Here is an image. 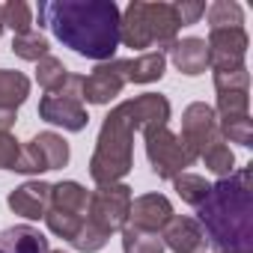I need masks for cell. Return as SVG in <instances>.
Segmentation results:
<instances>
[{"instance_id": "f1b7e54d", "label": "cell", "mask_w": 253, "mask_h": 253, "mask_svg": "<svg viewBox=\"0 0 253 253\" xmlns=\"http://www.w3.org/2000/svg\"><path fill=\"white\" fill-rule=\"evenodd\" d=\"M107 232L104 229H98L95 223H89V220H84V226L78 229V235L72 238V247L75 250H84V253H95V250H101L104 244H107Z\"/></svg>"}, {"instance_id": "ffe728a7", "label": "cell", "mask_w": 253, "mask_h": 253, "mask_svg": "<svg viewBox=\"0 0 253 253\" xmlns=\"http://www.w3.org/2000/svg\"><path fill=\"white\" fill-rule=\"evenodd\" d=\"M122 250L125 253H164V241H161V232L122 226Z\"/></svg>"}, {"instance_id": "d6a6232c", "label": "cell", "mask_w": 253, "mask_h": 253, "mask_svg": "<svg viewBox=\"0 0 253 253\" xmlns=\"http://www.w3.org/2000/svg\"><path fill=\"white\" fill-rule=\"evenodd\" d=\"M0 33H3V18H0Z\"/></svg>"}, {"instance_id": "603a6c76", "label": "cell", "mask_w": 253, "mask_h": 253, "mask_svg": "<svg viewBox=\"0 0 253 253\" xmlns=\"http://www.w3.org/2000/svg\"><path fill=\"white\" fill-rule=\"evenodd\" d=\"M72 72L63 66V60H57V57H42L39 60V66H36V81H39V86L45 89V92H54V89H60L63 84H66V78H69Z\"/></svg>"}, {"instance_id": "4316f807", "label": "cell", "mask_w": 253, "mask_h": 253, "mask_svg": "<svg viewBox=\"0 0 253 253\" xmlns=\"http://www.w3.org/2000/svg\"><path fill=\"white\" fill-rule=\"evenodd\" d=\"M200 158H203L206 167H209L214 176H220V179H226V176L235 170V155H232V149L226 146V140H217V143L209 146Z\"/></svg>"}, {"instance_id": "8fae6325", "label": "cell", "mask_w": 253, "mask_h": 253, "mask_svg": "<svg viewBox=\"0 0 253 253\" xmlns=\"http://www.w3.org/2000/svg\"><path fill=\"white\" fill-rule=\"evenodd\" d=\"M170 217H173V206L164 194H143V197L131 200L125 226L143 229V232H161L170 223Z\"/></svg>"}, {"instance_id": "ac0fdd59", "label": "cell", "mask_w": 253, "mask_h": 253, "mask_svg": "<svg viewBox=\"0 0 253 253\" xmlns=\"http://www.w3.org/2000/svg\"><path fill=\"white\" fill-rule=\"evenodd\" d=\"M86 206H89V191L84 185H78V182H57V185H51V209L86 217Z\"/></svg>"}, {"instance_id": "5b68a950", "label": "cell", "mask_w": 253, "mask_h": 253, "mask_svg": "<svg viewBox=\"0 0 253 253\" xmlns=\"http://www.w3.org/2000/svg\"><path fill=\"white\" fill-rule=\"evenodd\" d=\"M143 137H146V158L158 179H176L179 173H185V167L197 161V152L179 134H173L167 125L143 131Z\"/></svg>"}, {"instance_id": "44dd1931", "label": "cell", "mask_w": 253, "mask_h": 253, "mask_svg": "<svg viewBox=\"0 0 253 253\" xmlns=\"http://www.w3.org/2000/svg\"><path fill=\"white\" fill-rule=\"evenodd\" d=\"M209 24L211 30H226V27H241L244 24V12L235 0H214L211 6H206Z\"/></svg>"}, {"instance_id": "7a4b0ae2", "label": "cell", "mask_w": 253, "mask_h": 253, "mask_svg": "<svg viewBox=\"0 0 253 253\" xmlns=\"http://www.w3.org/2000/svg\"><path fill=\"white\" fill-rule=\"evenodd\" d=\"M170 119V101L158 92H143L122 101L107 113L98 131V146L89 161V176L95 185H113L134 167V131L161 128Z\"/></svg>"}, {"instance_id": "e0dca14e", "label": "cell", "mask_w": 253, "mask_h": 253, "mask_svg": "<svg viewBox=\"0 0 253 253\" xmlns=\"http://www.w3.org/2000/svg\"><path fill=\"white\" fill-rule=\"evenodd\" d=\"M116 63H119V72H122L125 84H152V81H161L164 66H167V57L161 51H146L140 57L116 60Z\"/></svg>"}, {"instance_id": "1f68e13d", "label": "cell", "mask_w": 253, "mask_h": 253, "mask_svg": "<svg viewBox=\"0 0 253 253\" xmlns=\"http://www.w3.org/2000/svg\"><path fill=\"white\" fill-rule=\"evenodd\" d=\"M18 152H21L18 140L9 131H0V170H12L18 161Z\"/></svg>"}, {"instance_id": "83f0119b", "label": "cell", "mask_w": 253, "mask_h": 253, "mask_svg": "<svg viewBox=\"0 0 253 253\" xmlns=\"http://www.w3.org/2000/svg\"><path fill=\"white\" fill-rule=\"evenodd\" d=\"M247 89H238V92H217V110L214 116L217 119H232V116H244L247 113Z\"/></svg>"}, {"instance_id": "cb8c5ba5", "label": "cell", "mask_w": 253, "mask_h": 253, "mask_svg": "<svg viewBox=\"0 0 253 253\" xmlns=\"http://www.w3.org/2000/svg\"><path fill=\"white\" fill-rule=\"evenodd\" d=\"M0 18H3V27L15 30V36L33 30V6L24 3V0H12V3L0 6Z\"/></svg>"}, {"instance_id": "836d02e7", "label": "cell", "mask_w": 253, "mask_h": 253, "mask_svg": "<svg viewBox=\"0 0 253 253\" xmlns=\"http://www.w3.org/2000/svg\"><path fill=\"white\" fill-rule=\"evenodd\" d=\"M57 253H63V250H57Z\"/></svg>"}, {"instance_id": "52a82bcc", "label": "cell", "mask_w": 253, "mask_h": 253, "mask_svg": "<svg viewBox=\"0 0 253 253\" xmlns=\"http://www.w3.org/2000/svg\"><path fill=\"white\" fill-rule=\"evenodd\" d=\"M131 188L113 182V185H98L89 194V206H86V220L95 223L98 229H104L107 235L122 229L128 220V209H131Z\"/></svg>"}, {"instance_id": "4dcf8cb0", "label": "cell", "mask_w": 253, "mask_h": 253, "mask_svg": "<svg viewBox=\"0 0 253 253\" xmlns=\"http://www.w3.org/2000/svg\"><path fill=\"white\" fill-rule=\"evenodd\" d=\"M173 9H176L179 27L197 24V21L206 15V3H200V0H179V3H173Z\"/></svg>"}, {"instance_id": "9c48e42d", "label": "cell", "mask_w": 253, "mask_h": 253, "mask_svg": "<svg viewBox=\"0 0 253 253\" xmlns=\"http://www.w3.org/2000/svg\"><path fill=\"white\" fill-rule=\"evenodd\" d=\"M179 137L197 152V158H200L209 146H214L217 140H223V137H220V128H217L214 107H209V104H203V101L188 104L185 113H182V134H179Z\"/></svg>"}, {"instance_id": "7c38bea8", "label": "cell", "mask_w": 253, "mask_h": 253, "mask_svg": "<svg viewBox=\"0 0 253 253\" xmlns=\"http://www.w3.org/2000/svg\"><path fill=\"white\" fill-rule=\"evenodd\" d=\"M125 86V78L119 72V63L116 60H107V63H98L92 69V75L84 78L81 84V98L89 101V104H107L110 98H116Z\"/></svg>"}, {"instance_id": "2e32d148", "label": "cell", "mask_w": 253, "mask_h": 253, "mask_svg": "<svg viewBox=\"0 0 253 253\" xmlns=\"http://www.w3.org/2000/svg\"><path fill=\"white\" fill-rule=\"evenodd\" d=\"M0 253H51V244L36 226L18 223L0 232Z\"/></svg>"}, {"instance_id": "d6986e66", "label": "cell", "mask_w": 253, "mask_h": 253, "mask_svg": "<svg viewBox=\"0 0 253 253\" xmlns=\"http://www.w3.org/2000/svg\"><path fill=\"white\" fill-rule=\"evenodd\" d=\"M30 95V81L21 72L0 69V113H15Z\"/></svg>"}, {"instance_id": "7402d4cb", "label": "cell", "mask_w": 253, "mask_h": 253, "mask_svg": "<svg viewBox=\"0 0 253 253\" xmlns=\"http://www.w3.org/2000/svg\"><path fill=\"white\" fill-rule=\"evenodd\" d=\"M217 128H220L223 140L238 143V146H253V119H250V113L232 116V119H217Z\"/></svg>"}, {"instance_id": "f546056e", "label": "cell", "mask_w": 253, "mask_h": 253, "mask_svg": "<svg viewBox=\"0 0 253 253\" xmlns=\"http://www.w3.org/2000/svg\"><path fill=\"white\" fill-rule=\"evenodd\" d=\"M250 86V75L247 69H226V72H214V89L217 92H238Z\"/></svg>"}, {"instance_id": "4fadbf2b", "label": "cell", "mask_w": 253, "mask_h": 253, "mask_svg": "<svg viewBox=\"0 0 253 253\" xmlns=\"http://www.w3.org/2000/svg\"><path fill=\"white\" fill-rule=\"evenodd\" d=\"M161 241L173 253H206V235L194 217L173 214L170 223L161 229Z\"/></svg>"}, {"instance_id": "ba28073f", "label": "cell", "mask_w": 253, "mask_h": 253, "mask_svg": "<svg viewBox=\"0 0 253 253\" xmlns=\"http://www.w3.org/2000/svg\"><path fill=\"white\" fill-rule=\"evenodd\" d=\"M66 164H69V143L54 131H42L27 146H21L12 170L15 173H45V170H60Z\"/></svg>"}, {"instance_id": "30bf717a", "label": "cell", "mask_w": 253, "mask_h": 253, "mask_svg": "<svg viewBox=\"0 0 253 253\" xmlns=\"http://www.w3.org/2000/svg\"><path fill=\"white\" fill-rule=\"evenodd\" d=\"M209 66L214 72L241 69L247 54V33L244 27H226V30H209Z\"/></svg>"}, {"instance_id": "9a60e30c", "label": "cell", "mask_w": 253, "mask_h": 253, "mask_svg": "<svg viewBox=\"0 0 253 253\" xmlns=\"http://www.w3.org/2000/svg\"><path fill=\"white\" fill-rule=\"evenodd\" d=\"M170 51V60L173 66L182 72V75H203L209 69V48H206V39H197V36H188V39H173L167 45Z\"/></svg>"}, {"instance_id": "d4e9b609", "label": "cell", "mask_w": 253, "mask_h": 253, "mask_svg": "<svg viewBox=\"0 0 253 253\" xmlns=\"http://www.w3.org/2000/svg\"><path fill=\"white\" fill-rule=\"evenodd\" d=\"M48 39L39 33V30H30V33H21V36H15L12 39V54L15 57H21V60H33V63H39L42 57H48Z\"/></svg>"}, {"instance_id": "6da1fadb", "label": "cell", "mask_w": 253, "mask_h": 253, "mask_svg": "<svg viewBox=\"0 0 253 253\" xmlns=\"http://www.w3.org/2000/svg\"><path fill=\"white\" fill-rule=\"evenodd\" d=\"M39 27H48L66 48L86 60L107 63L119 48V6L113 0H42Z\"/></svg>"}, {"instance_id": "3957f363", "label": "cell", "mask_w": 253, "mask_h": 253, "mask_svg": "<svg viewBox=\"0 0 253 253\" xmlns=\"http://www.w3.org/2000/svg\"><path fill=\"white\" fill-rule=\"evenodd\" d=\"M250 167L232 170L209 188L197 206V223L217 253H250L253 247V188Z\"/></svg>"}, {"instance_id": "5bb4252c", "label": "cell", "mask_w": 253, "mask_h": 253, "mask_svg": "<svg viewBox=\"0 0 253 253\" xmlns=\"http://www.w3.org/2000/svg\"><path fill=\"white\" fill-rule=\"evenodd\" d=\"M6 203L15 214H21L27 220H39L51 209V185L48 182H24L21 188H15L6 197Z\"/></svg>"}, {"instance_id": "277c9868", "label": "cell", "mask_w": 253, "mask_h": 253, "mask_svg": "<svg viewBox=\"0 0 253 253\" xmlns=\"http://www.w3.org/2000/svg\"><path fill=\"white\" fill-rule=\"evenodd\" d=\"M179 33V18L173 3H143L134 0L119 18V42L128 48H152V45H170Z\"/></svg>"}, {"instance_id": "8992f818", "label": "cell", "mask_w": 253, "mask_h": 253, "mask_svg": "<svg viewBox=\"0 0 253 253\" xmlns=\"http://www.w3.org/2000/svg\"><path fill=\"white\" fill-rule=\"evenodd\" d=\"M81 84H84L81 75H69L60 89L45 92L39 101V116L51 125H63L66 131H84L89 116L81 98Z\"/></svg>"}, {"instance_id": "484cf974", "label": "cell", "mask_w": 253, "mask_h": 253, "mask_svg": "<svg viewBox=\"0 0 253 253\" xmlns=\"http://www.w3.org/2000/svg\"><path fill=\"white\" fill-rule=\"evenodd\" d=\"M173 185H176V194H179L188 206H194V209L209 197V188H211L203 176H194V173H179V176L173 179Z\"/></svg>"}]
</instances>
